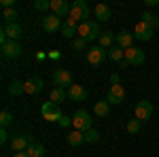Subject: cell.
Returning <instances> with one entry per match:
<instances>
[{"label":"cell","instance_id":"cell-15","mask_svg":"<svg viewBox=\"0 0 159 157\" xmlns=\"http://www.w3.org/2000/svg\"><path fill=\"white\" fill-rule=\"evenodd\" d=\"M2 34L9 38V40H19L21 34H24V30H21V25L15 21V24H4L2 25Z\"/></svg>","mask_w":159,"mask_h":157},{"label":"cell","instance_id":"cell-11","mask_svg":"<svg viewBox=\"0 0 159 157\" xmlns=\"http://www.w3.org/2000/svg\"><path fill=\"white\" fill-rule=\"evenodd\" d=\"M153 32H155V30L148 24H144L142 19L134 25V36L138 38V40H151V38H153Z\"/></svg>","mask_w":159,"mask_h":157},{"label":"cell","instance_id":"cell-13","mask_svg":"<svg viewBox=\"0 0 159 157\" xmlns=\"http://www.w3.org/2000/svg\"><path fill=\"white\" fill-rule=\"evenodd\" d=\"M61 25H64L61 19L57 15H53V13H49V15L43 17V30H47V32H57V30L61 32Z\"/></svg>","mask_w":159,"mask_h":157},{"label":"cell","instance_id":"cell-1","mask_svg":"<svg viewBox=\"0 0 159 157\" xmlns=\"http://www.w3.org/2000/svg\"><path fill=\"white\" fill-rule=\"evenodd\" d=\"M100 36H102V32H100L98 21L87 19V21H83V24H79V38H85V40H98Z\"/></svg>","mask_w":159,"mask_h":157},{"label":"cell","instance_id":"cell-29","mask_svg":"<svg viewBox=\"0 0 159 157\" xmlns=\"http://www.w3.org/2000/svg\"><path fill=\"white\" fill-rule=\"evenodd\" d=\"M2 19H4V24H15V19H17L15 7L13 9H2Z\"/></svg>","mask_w":159,"mask_h":157},{"label":"cell","instance_id":"cell-19","mask_svg":"<svg viewBox=\"0 0 159 157\" xmlns=\"http://www.w3.org/2000/svg\"><path fill=\"white\" fill-rule=\"evenodd\" d=\"M134 34H132V32H127V30H123V32H119V34H117V45H119V47L121 49H129V47H134V45H132V43H134Z\"/></svg>","mask_w":159,"mask_h":157},{"label":"cell","instance_id":"cell-26","mask_svg":"<svg viewBox=\"0 0 159 157\" xmlns=\"http://www.w3.org/2000/svg\"><path fill=\"white\" fill-rule=\"evenodd\" d=\"M9 94H11V96H21V94H25V83L13 79L11 85H9Z\"/></svg>","mask_w":159,"mask_h":157},{"label":"cell","instance_id":"cell-39","mask_svg":"<svg viewBox=\"0 0 159 157\" xmlns=\"http://www.w3.org/2000/svg\"><path fill=\"white\" fill-rule=\"evenodd\" d=\"M147 2V7H157L159 4V0H144Z\"/></svg>","mask_w":159,"mask_h":157},{"label":"cell","instance_id":"cell-3","mask_svg":"<svg viewBox=\"0 0 159 157\" xmlns=\"http://www.w3.org/2000/svg\"><path fill=\"white\" fill-rule=\"evenodd\" d=\"M70 17H72L74 21H79V24L87 21V17H89V4H87L85 0H74L72 7H70Z\"/></svg>","mask_w":159,"mask_h":157},{"label":"cell","instance_id":"cell-7","mask_svg":"<svg viewBox=\"0 0 159 157\" xmlns=\"http://www.w3.org/2000/svg\"><path fill=\"white\" fill-rule=\"evenodd\" d=\"M40 113H43V117H45L47 121H57V123H60V119L64 117V115H61V110H60V106H57L55 102H51V100L43 104Z\"/></svg>","mask_w":159,"mask_h":157},{"label":"cell","instance_id":"cell-33","mask_svg":"<svg viewBox=\"0 0 159 157\" xmlns=\"http://www.w3.org/2000/svg\"><path fill=\"white\" fill-rule=\"evenodd\" d=\"M100 140V132L98 130H89V132H85V142H98Z\"/></svg>","mask_w":159,"mask_h":157},{"label":"cell","instance_id":"cell-20","mask_svg":"<svg viewBox=\"0 0 159 157\" xmlns=\"http://www.w3.org/2000/svg\"><path fill=\"white\" fill-rule=\"evenodd\" d=\"M66 98H68V89H64V87H53V89L49 91V100H51V102H55L57 106H60Z\"/></svg>","mask_w":159,"mask_h":157},{"label":"cell","instance_id":"cell-17","mask_svg":"<svg viewBox=\"0 0 159 157\" xmlns=\"http://www.w3.org/2000/svg\"><path fill=\"white\" fill-rule=\"evenodd\" d=\"M43 85H45V81H43L40 76H32V79H28V81H25V94L36 96V94L43 91Z\"/></svg>","mask_w":159,"mask_h":157},{"label":"cell","instance_id":"cell-24","mask_svg":"<svg viewBox=\"0 0 159 157\" xmlns=\"http://www.w3.org/2000/svg\"><path fill=\"white\" fill-rule=\"evenodd\" d=\"M66 140H68V145H70V146H81L83 142H85V134L79 132V130H74V132L68 134V138H66Z\"/></svg>","mask_w":159,"mask_h":157},{"label":"cell","instance_id":"cell-18","mask_svg":"<svg viewBox=\"0 0 159 157\" xmlns=\"http://www.w3.org/2000/svg\"><path fill=\"white\" fill-rule=\"evenodd\" d=\"M68 98L74 102H83L87 98V89L83 85H72V87H68Z\"/></svg>","mask_w":159,"mask_h":157},{"label":"cell","instance_id":"cell-34","mask_svg":"<svg viewBox=\"0 0 159 157\" xmlns=\"http://www.w3.org/2000/svg\"><path fill=\"white\" fill-rule=\"evenodd\" d=\"M72 47L76 49V51H83V49L87 47V40H85V38H74V40H72Z\"/></svg>","mask_w":159,"mask_h":157},{"label":"cell","instance_id":"cell-37","mask_svg":"<svg viewBox=\"0 0 159 157\" xmlns=\"http://www.w3.org/2000/svg\"><path fill=\"white\" fill-rule=\"evenodd\" d=\"M13 2L15 0H2V9H13Z\"/></svg>","mask_w":159,"mask_h":157},{"label":"cell","instance_id":"cell-23","mask_svg":"<svg viewBox=\"0 0 159 157\" xmlns=\"http://www.w3.org/2000/svg\"><path fill=\"white\" fill-rule=\"evenodd\" d=\"M106 53H108V60H112V62H123L125 60V49H121L119 45H112Z\"/></svg>","mask_w":159,"mask_h":157},{"label":"cell","instance_id":"cell-5","mask_svg":"<svg viewBox=\"0 0 159 157\" xmlns=\"http://www.w3.org/2000/svg\"><path fill=\"white\" fill-rule=\"evenodd\" d=\"M153 110H155L153 102H148V100H140V102L136 104V109H134V117L138 121H148V119H151V115H153Z\"/></svg>","mask_w":159,"mask_h":157},{"label":"cell","instance_id":"cell-27","mask_svg":"<svg viewBox=\"0 0 159 157\" xmlns=\"http://www.w3.org/2000/svg\"><path fill=\"white\" fill-rule=\"evenodd\" d=\"M140 17H142V21H144V24H148L153 30H157V28H159V15H153L151 11H144Z\"/></svg>","mask_w":159,"mask_h":157},{"label":"cell","instance_id":"cell-30","mask_svg":"<svg viewBox=\"0 0 159 157\" xmlns=\"http://www.w3.org/2000/svg\"><path fill=\"white\" fill-rule=\"evenodd\" d=\"M140 127H142V121H138L136 117L127 121V132H129V134H138V132H140Z\"/></svg>","mask_w":159,"mask_h":157},{"label":"cell","instance_id":"cell-36","mask_svg":"<svg viewBox=\"0 0 159 157\" xmlns=\"http://www.w3.org/2000/svg\"><path fill=\"white\" fill-rule=\"evenodd\" d=\"M0 142H9V132H7V127L0 130Z\"/></svg>","mask_w":159,"mask_h":157},{"label":"cell","instance_id":"cell-14","mask_svg":"<svg viewBox=\"0 0 159 157\" xmlns=\"http://www.w3.org/2000/svg\"><path fill=\"white\" fill-rule=\"evenodd\" d=\"M70 7H72V4H68L66 0H51V13L57 15L60 19L66 17V15L70 17Z\"/></svg>","mask_w":159,"mask_h":157},{"label":"cell","instance_id":"cell-28","mask_svg":"<svg viewBox=\"0 0 159 157\" xmlns=\"http://www.w3.org/2000/svg\"><path fill=\"white\" fill-rule=\"evenodd\" d=\"M30 157H43L45 155V146L40 145V142H34V145H30L28 146V151H25Z\"/></svg>","mask_w":159,"mask_h":157},{"label":"cell","instance_id":"cell-8","mask_svg":"<svg viewBox=\"0 0 159 157\" xmlns=\"http://www.w3.org/2000/svg\"><path fill=\"white\" fill-rule=\"evenodd\" d=\"M108 58V53H106V49H102L100 45H96V47L87 49V62L91 64V66H100L102 62Z\"/></svg>","mask_w":159,"mask_h":157},{"label":"cell","instance_id":"cell-40","mask_svg":"<svg viewBox=\"0 0 159 157\" xmlns=\"http://www.w3.org/2000/svg\"><path fill=\"white\" fill-rule=\"evenodd\" d=\"M13 157H30V155H28L25 151H21V153H15V155H13Z\"/></svg>","mask_w":159,"mask_h":157},{"label":"cell","instance_id":"cell-6","mask_svg":"<svg viewBox=\"0 0 159 157\" xmlns=\"http://www.w3.org/2000/svg\"><path fill=\"white\" fill-rule=\"evenodd\" d=\"M125 62L129 66H142L147 62V55H144V51L140 47H129V49H125Z\"/></svg>","mask_w":159,"mask_h":157},{"label":"cell","instance_id":"cell-32","mask_svg":"<svg viewBox=\"0 0 159 157\" xmlns=\"http://www.w3.org/2000/svg\"><path fill=\"white\" fill-rule=\"evenodd\" d=\"M36 11H51V0H34Z\"/></svg>","mask_w":159,"mask_h":157},{"label":"cell","instance_id":"cell-16","mask_svg":"<svg viewBox=\"0 0 159 157\" xmlns=\"http://www.w3.org/2000/svg\"><path fill=\"white\" fill-rule=\"evenodd\" d=\"M61 34L66 38H72L74 40V34H79V21H74L72 17H66L64 25H61Z\"/></svg>","mask_w":159,"mask_h":157},{"label":"cell","instance_id":"cell-38","mask_svg":"<svg viewBox=\"0 0 159 157\" xmlns=\"http://www.w3.org/2000/svg\"><path fill=\"white\" fill-rule=\"evenodd\" d=\"M110 83H112V85H119V74H110Z\"/></svg>","mask_w":159,"mask_h":157},{"label":"cell","instance_id":"cell-4","mask_svg":"<svg viewBox=\"0 0 159 157\" xmlns=\"http://www.w3.org/2000/svg\"><path fill=\"white\" fill-rule=\"evenodd\" d=\"M9 145L15 153H21V151H28V146L34 145V136L32 134H21V136H15L9 140Z\"/></svg>","mask_w":159,"mask_h":157},{"label":"cell","instance_id":"cell-10","mask_svg":"<svg viewBox=\"0 0 159 157\" xmlns=\"http://www.w3.org/2000/svg\"><path fill=\"white\" fill-rule=\"evenodd\" d=\"M53 83H55V87H72V74L68 72V70H64V68H57L55 72H53Z\"/></svg>","mask_w":159,"mask_h":157},{"label":"cell","instance_id":"cell-21","mask_svg":"<svg viewBox=\"0 0 159 157\" xmlns=\"http://www.w3.org/2000/svg\"><path fill=\"white\" fill-rule=\"evenodd\" d=\"M98 45L102 49H106V51H108L112 45H117V34H112V32H102V36L98 38Z\"/></svg>","mask_w":159,"mask_h":157},{"label":"cell","instance_id":"cell-31","mask_svg":"<svg viewBox=\"0 0 159 157\" xmlns=\"http://www.w3.org/2000/svg\"><path fill=\"white\" fill-rule=\"evenodd\" d=\"M11 123H13V115L9 110H2V113H0V125H2V127H9Z\"/></svg>","mask_w":159,"mask_h":157},{"label":"cell","instance_id":"cell-25","mask_svg":"<svg viewBox=\"0 0 159 157\" xmlns=\"http://www.w3.org/2000/svg\"><path fill=\"white\" fill-rule=\"evenodd\" d=\"M93 113H96V117H108L110 104L106 102V100H100V102H96V104H93Z\"/></svg>","mask_w":159,"mask_h":157},{"label":"cell","instance_id":"cell-9","mask_svg":"<svg viewBox=\"0 0 159 157\" xmlns=\"http://www.w3.org/2000/svg\"><path fill=\"white\" fill-rule=\"evenodd\" d=\"M21 45H19V40H9V43H4L2 45V55L7 58V60H17L19 55H21Z\"/></svg>","mask_w":159,"mask_h":157},{"label":"cell","instance_id":"cell-35","mask_svg":"<svg viewBox=\"0 0 159 157\" xmlns=\"http://www.w3.org/2000/svg\"><path fill=\"white\" fill-rule=\"evenodd\" d=\"M60 125H61V127H68V125H72V119L64 115V117H61V119H60Z\"/></svg>","mask_w":159,"mask_h":157},{"label":"cell","instance_id":"cell-22","mask_svg":"<svg viewBox=\"0 0 159 157\" xmlns=\"http://www.w3.org/2000/svg\"><path fill=\"white\" fill-rule=\"evenodd\" d=\"M93 13H96V17H98V24H100V21H108V19H110V9H108V4H104V2L96 4Z\"/></svg>","mask_w":159,"mask_h":157},{"label":"cell","instance_id":"cell-2","mask_svg":"<svg viewBox=\"0 0 159 157\" xmlns=\"http://www.w3.org/2000/svg\"><path fill=\"white\" fill-rule=\"evenodd\" d=\"M91 115L87 113V110H83V109H79L76 113L72 115V125H74V130H79V132H89L91 130Z\"/></svg>","mask_w":159,"mask_h":157},{"label":"cell","instance_id":"cell-12","mask_svg":"<svg viewBox=\"0 0 159 157\" xmlns=\"http://www.w3.org/2000/svg\"><path fill=\"white\" fill-rule=\"evenodd\" d=\"M123 100H125V89L121 85H110L108 94H106V102L108 104H121Z\"/></svg>","mask_w":159,"mask_h":157}]
</instances>
